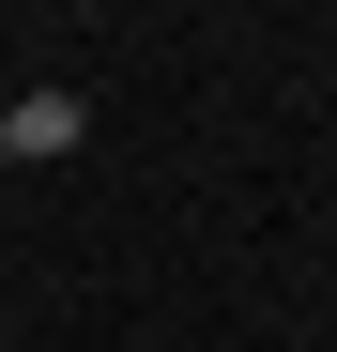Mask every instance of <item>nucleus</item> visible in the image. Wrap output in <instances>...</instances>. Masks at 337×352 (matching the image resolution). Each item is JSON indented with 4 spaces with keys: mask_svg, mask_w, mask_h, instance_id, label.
Instances as JSON below:
<instances>
[{
    "mask_svg": "<svg viewBox=\"0 0 337 352\" xmlns=\"http://www.w3.org/2000/svg\"><path fill=\"white\" fill-rule=\"evenodd\" d=\"M77 123H92L77 92H16L0 107V153H77Z\"/></svg>",
    "mask_w": 337,
    "mask_h": 352,
    "instance_id": "nucleus-1",
    "label": "nucleus"
},
{
    "mask_svg": "<svg viewBox=\"0 0 337 352\" xmlns=\"http://www.w3.org/2000/svg\"><path fill=\"white\" fill-rule=\"evenodd\" d=\"M0 168H16V153H0Z\"/></svg>",
    "mask_w": 337,
    "mask_h": 352,
    "instance_id": "nucleus-2",
    "label": "nucleus"
}]
</instances>
